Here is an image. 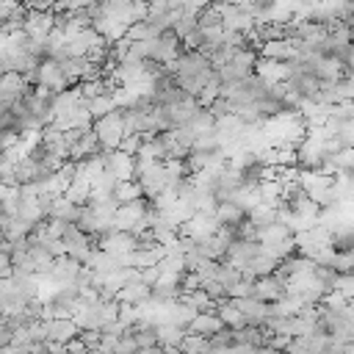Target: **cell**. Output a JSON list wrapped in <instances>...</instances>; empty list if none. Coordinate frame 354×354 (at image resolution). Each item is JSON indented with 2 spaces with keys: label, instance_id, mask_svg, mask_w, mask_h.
<instances>
[{
  "label": "cell",
  "instance_id": "obj_1",
  "mask_svg": "<svg viewBox=\"0 0 354 354\" xmlns=\"http://www.w3.org/2000/svg\"><path fill=\"white\" fill-rule=\"evenodd\" d=\"M94 130H97V136H100L102 149H116V147H122V138L127 136V127H124V111L116 108V111H111V113L94 119Z\"/></svg>",
  "mask_w": 354,
  "mask_h": 354
},
{
  "label": "cell",
  "instance_id": "obj_2",
  "mask_svg": "<svg viewBox=\"0 0 354 354\" xmlns=\"http://www.w3.org/2000/svg\"><path fill=\"white\" fill-rule=\"evenodd\" d=\"M332 243H335V232H332L329 227H324L321 221L313 224V227H307V230H301V232H296V246H299V252H304V254H310V257H315L321 249H326V246H332Z\"/></svg>",
  "mask_w": 354,
  "mask_h": 354
},
{
  "label": "cell",
  "instance_id": "obj_3",
  "mask_svg": "<svg viewBox=\"0 0 354 354\" xmlns=\"http://www.w3.org/2000/svg\"><path fill=\"white\" fill-rule=\"evenodd\" d=\"M64 243H66V254H72V257H77V260H88L91 257V252L97 249V238L91 235V232H86L83 227H77L75 221H69V227H66V232H64Z\"/></svg>",
  "mask_w": 354,
  "mask_h": 354
},
{
  "label": "cell",
  "instance_id": "obj_4",
  "mask_svg": "<svg viewBox=\"0 0 354 354\" xmlns=\"http://www.w3.org/2000/svg\"><path fill=\"white\" fill-rule=\"evenodd\" d=\"M218 8H221V25H224V30H241V33L254 30L257 19L252 17V11L246 6H235L230 0H218Z\"/></svg>",
  "mask_w": 354,
  "mask_h": 354
},
{
  "label": "cell",
  "instance_id": "obj_5",
  "mask_svg": "<svg viewBox=\"0 0 354 354\" xmlns=\"http://www.w3.org/2000/svg\"><path fill=\"white\" fill-rule=\"evenodd\" d=\"M30 88H33V83L22 72H3V77H0V108L3 111L14 108V102L22 94H28Z\"/></svg>",
  "mask_w": 354,
  "mask_h": 354
},
{
  "label": "cell",
  "instance_id": "obj_6",
  "mask_svg": "<svg viewBox=\"0 0 354 354\" xmlns=\"http://www.w3.org/2000/svg\"><path fill=\"white\" fill-rule=\"evenodd\" d=\"M221 227V221L216 218V213H205V210H196L183 227H180V235H188L194 241H207L210 235H216V230Z\"/></svg>",
  "mask_w": 354,
  "mask_h": 354
},
{
  "label": "cell",
  "instance_id": "obj_7",
  "mask_svg": "<svg viewBox=\"0 0 354 354\" xmlns=\"http://www.w3.org/2000/svg\"><path fill=\"white\" fill-rule=\"evenodd\" d=\"M55 30V8H30L25 17V33L33 39L47 41V36Z\"/></svg>",
  "mask_w": 354,
  "mask_h": 354
},
{
  "label": "cell",
  "instance_id": "obj_8",
  "mask_svg": "<svg viewBox=\"0 0 354 354\" xmlns=\"http://www.w3.org/2000/svg\"><path fill=\"white\" fill-rule=\"evenodd\" d=\"M105 169H108L116 180H133V177H136V155L124 152L122 147L105 149Z\"/></svg>",
  "mask_w": 354,
  "mask_h": 354
},
{
  "label": "cell",
  "instance_id": "obj_9",
  "mask_svg": "<svg viewBox=\"0 0 354 354\" xmlns=\"http://www.w3.org/2000/svg\"><path fill=\"white\" fill-rule=\"evenodd\" d=\"M260 249H263V243H260L257 238H235V241L230 243V249H227L224 260H227V263H232V266H238V268L243 271Z\"/></svg>",
  "mask_w": 354,
  "mask_h": 354
},
{
  "label": "cell",
  "instance_id": "obj_10",
  "mask_svg": "<svg viewBox=\"0 0 354 354\" xmlns=\"http://www.w3.org/2000/svg\"><path fill=\"white\" fill-rule=\"evenodd\" d=\"M285 293H288V277H282L279 271L257 277V282H254V296L263 301H279Z\"/></svg>",
  "mask_w": 354,
  "mask_h": 354
},
{
  "label": "cell",
  "instance_id": "obj_11",
  "mask_svg": "<svg viewBox=\"0 0 354 354\" xmlns=\"http://www.w3.org/2000/svg\"><path fill=\"white\" fill-rule=\"evenodd\" d=\"M97 246H102L108 252H116V254H130V252H136V232L113 227V230H108L105 235L97 238Z\"/></svg>",
  "mask_w": 354,
  "mask_h": 354
},
{
  "label": "cell",
  "instance_id": "obj_12",
  "mask_svg": "<svg viewBox=\"0 0 354 354\" xmlns=\"http://www.w3.org/2000/svg\"><path fill=\"white\" fill-rule=\"evenodd\" d=\"M80 271H83V260H77V257H72V254H58V257L53 260L50 277H53L58 285H72V282H77Z\"/></svg>",
  "mask_w": 354,
  "mask_h": 354
},
{
  "label": "cell",
  "instance_id": "obj_13",
  "mask_svg": "<svg viewBox=\"0 0 354 354\" xmlns=\"http://www.w3.org/2000/svg\"><path fill=\"white\" fill-rule=\"evenodd\" d=\"M260 55L263 58H277V61H290L299 55V47H296V39H266L260 41Z\"/></svg>",
  "mask_w": 354,
  "mask_h": 354
},
{
  "label": "cell",
  "instance_id": "obj_14",
  "mask_svg": "<svg viewBox=\"0 0 354 354\" xmlns=\"http://www.w3.org/2000/svg\"><path fill=\"white\" fill-rule=\"evenodd\" d=\"M185 332H188V329L180 326V324H174V321L158 324V337H160V346H163L166 351H180V343H183Z\"/></svg>",
  "mask_w": 354,
  "mask_h": 354
},
{
  "label": "cell",
  "instance_id": "obj_15",
  "mask_svg": "<svg viewBox=\"0 0 354 354\" xmlns=\"http://www.w3.org/2000/svg\"><path fill=\"white\" fill-rule=\"evenodd\" d=\"M277 266H279V260H277L271 252L260 249V252L252 257V263L243 268V274H246V277H252V279H257V277H266V274L277 271Z\"/></svg>",
  "mask_w": 354,
  "mask_h": 354
},
{
  "label": "cell",
  "instance_id": "obj_16",
  "mask_svg": "<svg viewBox=\"0 0 354 354\" xmlns=\"http://www.w3.org/2000/svg\"><path fill=\"white\" fill-rule=\"evenodd\" d=\"M254 72H260L263 77H268L271 83H279V80H288V75H290V69H288V61H277V58H263L260 55V61H257V69Z\"/></svg>",
  "mask_w": 354,
  "mask_h": 354
},
{
  "label": "cell",
  "instance_id": "obj_17",
  "mask_svg": "<svg viewBox=\"0 0 354 354\" xmlns=\"http://www.w3.org/2000/svg\"><path fill=\"white\" fill-rule=\"evenodd\" d=\"M149 296H152V285H147L141 277L130 279V282L119 290V299H122V301H130V304H141V301H147Z\"/></svg>",
  "mask_w": 354,
  "mask_h": 354
},
{
  "label": "cell",
  "instance_id": "obj_18",
  "mask_svg": "<svg viewBox=\"0 0 354 354\" xmlns=\"http://www.w3.org/2000/svg\"><path fill=\"white\" fill-rule=\"evenodd\" d=\"M246 210L238 205V202H232V199H224V202H218V207H216V218L221 221V224H230V227H238L241 221H246Z\"/></svg>",
  "mask_w": 354,
  "mask_h": 354
},
{
  "label": "cell",
  "instance_id": "obj_19",
  "mask_svg": "<svg viewBox=\"0 0 354 354\" xmlns=\"http://www.w3.org/2000/svg\"><path fill=\"white\" fill-rule=\"evenodd\" d=\"M224 326V321L218 318V313H196L194 315V321L188 324V332H199V335H213V332H218Z\"/></svg>",
  "mask_w": 354,
  "mask_h": 354
},
{
  "label": "cell",
  "instance_id": "obj_20",
  "mask_svg": "<svg viewBox=\"0 0 354 354\" xmlns=\"http://www.w3.org/2000/svg\"><path fill=\"white\" fill-rule=\"evenodd\" d=\"M91 188H94V183L88 180V177H83V174H75L72 177V183H69V188L64 191L69 199H75L77 205H86L88 199H91Z\"/></svg>",
  "mask_w": 354,
  "mask_h": 354
},
{
  "label": "cell",
  "instance_id": "obj_21",
  "mask_svg": "<svg viewBox=\"0 0 354 354\" xmlns=\"http://www.w3.org/2000/svg\"><path fill=\"white\" fill-rule=\"evenodd\" d=\"M290 235H296L285 221H271L268 227H260V232H257V241L260 243H277V241H285V238H290Z\"/></svg>",
  "mask_w": 354,
  "mask_h": 354
},
{
  "label": "cell",
  "instance_id": "obj_22",
  "mask_svg": "<svg viewBox=\"0 0 354 354\" xmlns=\"http://www.w3.org/2000/svg\"><path fill=\"white\" fill-rule=\"evenodd\" d=\"M138 196H144V188H141L138 177H133V180H119L116 188H113V199H116L119 205L133 202V199H138Z\"/></svg>",
  "mask_w": 354,
  "mask_h": 354
},
{
  "label": "cell",
  "instance_id": "obj_23",
  "mask_svg": "<svg viewBox=\"0 0 354 354\" xmlns=\"http://www.w3.org/2000/svg\"><path fill=\"white\" fill-rule=\"evenodd\" d=\"M279 218V207L277 205H271V202H260L257 207H252L249 210V221L260 230V227H268L271 221H277Z\"/></svg>",
  "mask_w": 354,
  "mask_h": 354
},
{
  "label": "cell",
  "instance_id": "obj_24",
  "mask_svg": "<svg viewBox=\"0 0 354 354\" xmlns=\"http://www.w3.org/2000/svg\"><path fill=\"white\" fill-rule=\"evenodd\" d=\"M216 313H218V318L227 324V326H241L243 324V313H241V307H238V301L230 296V299H221L218 301V307H216Z\"/></svg>",
  "mask_w": 354,
  "mask_h": 354
},
{
  "label": "cell",
  "instance_id": "obj_25",
  "mask_svg": "<svg viewBox=\"0 0 354 354\" xmlns=\"http://www.w3.org/2000/svg\"><path fill=\"white\" fill-rule=\"evenodd\" d=\"M50 216H58V218H64V221H77V216H80V205H77L75 199H69L66 194H61V196L55 199Z\"/></svg>",
  "mask_w": 354,
  "mask_h": 354
},
{
  "label": "cell",
  "instance_id": "obj_26",
  "mask_svg": "<svg viewBox=\"0 0 354 354\" xmlns=\"http://www.w3.org/2000/svg\"><path fill=\"white\" fill-rule=\"evenodd\" d=\"M174 30H177V36L185 41L194 30H199V14H194V11H183L177 19H174V25H171Z\"/></svg>",
  "mask_w": 354,
  "mask_h": 354
},
{
  "label": "cell",
  "instance_id": "obj_27",
  "mask_svg": "<svg viewBox=\"0 0 354 354\" xmlns=\"http://www.w3.org/2000/svg\"><path fill=\"white\" fill-rule=\"evenodd\" d=\"M119 105H116V97L113 94H100V97H91L88 100V111H91L94 119H100V116H105V113H111Z\"/></svg>",
  "mask_w": 354,
  "mask_h": 354
},
{
  "label": "cell",
  "instance_id": "obj_28",
  "mask_svg": "<svg viewBox=\"0 0 354 354\" xmlns=\"http://www.w3.org/2000/svg\"><path fill=\"white\" fill-rule=\"evenodd\" d=\"M210 351H224V348H232V343H235V326H221L218 332H213L210 337Z\"/></svg>",
  "mask_w": 354,
  "mask_h": 354
},
{
  "label": "cell",
  "instance_id": "obj_29",
  "mask_svg": "<svg viewBox=\"0 0 354 354\" xmlns=\"http://www.w3.org/2000/svg\"><path fill=\"white\" fill-rule=\"evenodd\" d=\"M180 351H210V340H207V335L185 332V337L180 343Z\"/></svg>",
  "mask_w": 354,
  "mask_h": 354
},
{
  "label": "cell",
  "instance_id": "obj_30",
  "mask_svg": "<svg viewBox=\"0 0 354 354\" xmlns=\"http://www.w3.org/2000/svg\"><path fill=\"white\" fill-rule=\"evenodd\" d=\"M335 268H337L340 274L354 271V246H348V249H337V254H335Z\"/></svg>",
  "mask_w": 354,
  "mask_h": 354
},
{
  "label": "cell",
  "instance_id": "obj_31",
  "mask_svg": "<svg viewBox=\"0 0 354 354\" xmlns=\"http://www.w3.org/2000/svg\"><path fill=\"white\" fill-rule=\"evenodd\" d=\"M332 290H340L346 299H354V271H348V274H337V282H335Z\"/></svg>",
  "mask_w": 354,
  "mask_h": 354
},
{
  "label": "cell",
  "instance_id": "obj_32",
  "mask_svg": "<svg viewBox=\"0 0 354 354\" xmlns=\"http://www.w3.org/2000/svg\"><path fill=\"white\" fill-rule=\"evenodd\" d=\"M127 36H130L133 41H138V39H152L155 33H152L149 22H147V19H141V22H133V25L127 28Z\"/></svg>",
  "mask_w": 354,
  "mask_h": 354
},
{
  "label": "cell",
  "instance_id": "obj_33",
  "mask_svg": "<svg viewBox=\"0 0 354 354\" xmlns=\"http://www.w3.org/2000/svg\"><path fill=\"white\" fill-rule=\"evenodd\" d=\"M324 307H329V310H346V304H348V299L340 293V290H329L326 296H324V301H321Z\"/></svg>",
  "mask_w": 354,
  "mask_h": 354
},
{
  "label": "cell",
  "instance_id": "obj_34",
  "mask_svg": "<svg viewBox=\"0 0 354 354\" xmlns=\"http://www.w3.org/2000/svg\"><path fill=\"white\" fill-rule=\"evenodd\" d=\"M94 0H58L55 11H77V8H88Z\"/></svg>",
  "mask_w": 354,
  "mask_h": 354
},
{
  "label": "cell",
  "instance_id": "obj_35",
  "mask_svg": "<svg viewBox=\"0 0 354 354\" xmlns=\"http://www.w3.org/2000/svg\"><path fill=\"white\" fill-rule=\"evenodd\" d=\"M213 0H185V11H194V14H199L205 6H210Z\"/></svg>",
  "mask_w": 354,
  "mask_h": 354
}]
</instances>
